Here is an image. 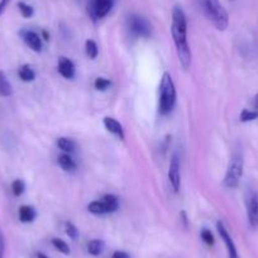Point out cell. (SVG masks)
<instances>
[{
	"mask_svg": "<svg viewBox=\"0 0 258 258\" xmlns=\"http://www.w3.org/2000/svg\"><path fill=\"white\" fill-rule=\"evenodd\" d=\"M171 33L176 46L179 61L184 70H188L191 65V50L188 42V19L181 7L175 6L172 9Z\"/></svg>",
	"mask_w": 258,
	"mask_h": 258,
	"instance_id": "6da1fadb",
	"label": "cell"
},
{
	"mask_svg": "<svg viewBox=\"0 0 258 258\" xmlns=\"http://www.w3.org/2000/svg\"><path fill=\"white\" fill-rule=\"evenodd\" d=\"M206 18L218 31H225L229 24V14L219 0H199Z\"/></svg>",
	"mask_w": 258,
	"mask_h": 258,
	"instance_id": "7a4b0ae2",
	"label": "cell"
},
{
	"mask_svg": "<svg viewBox=\"0 0 258 258\" xmlns=\"http://www.w3.org/2000/svg\"><path fill=\"white\" fill-rule=\"evenodd\" d=\"M176 105V88L171 75L164 72L159 83V103L158 113L161 115H168Z\"/></svg>",
	"mask_w": 258,
	"mask_h": 258,
	"instance_id": "3957f363",
	"label": "cell"
},
{
	"mask_svg": "<svg viewBox=\"0 0 258 258\" xmlns=\"http://www.w3.org/2000/svg\"><path fill=\"white\" fill-rule=\"evenodd\" d=\"M243 176V156L240 152H234L228 164L227 172H225L224 184L225 188L235 189L240 183V179Z\"/></svg>",
	"mask_w": 258,
	"mask_h": 258,
	"instance_id": "277c9868",
	"label": "cell"
},
{
	"mask_svg": "<svg viewBox=\"0 0 258 258\" xmlns=\"http://www.w3.org/2000/svg\"><path fill=\"white\" fill-rule=\"evenodd\" d=\"M128 28L131 33L136 37H142V38H148L151 36V23L143 17L138 14H131L128 17Z\"/></svg>",
	"mask_w": 258,
	"mask_h": 258,
	"instance_id": "5b68a950",
	"label": "cell"
},
{
	"mask_svg": "<svg viewBox=\"0 0 258 258\" xmlns=\"http://www.w3.org/2000/svg\"><path fill=\"white\" fill-rule=\"evenodd\" d=\"M180 158H179L178 154H174L169 162L168 167V181L171 184L172 189L175 193H179L181 188V171H180Z\"/></svg>",
	"mask_w": 258,
	"mask_h": 258,
	"instance_id": "8992f818",
	"label": "cell"
},
{
	"mask_svg": "<svg viewBox=\"0 0 258 258\" xmlns=\"http://www.w3.org/2000/svg\"><path fill=\"white\" fill-rule=\"evenodd\" d=\"M248 223L253 229H258V195L250 191L247 196Z\"/></svg>",
	"mask_w": 258,
	"mask_h": 258,
	"instance_id": "52a82bcc",
	"label": "cell"
},
{
	"mask_svg": "<svg viewBox=\"0 0 258 258\" xmlns=\"http://www.w3.org/2000/svg\"><path fill=\"white\" fill-rule=\"evenodd\" d=\"M113 0H93L90 6V14L94 19L104 18L113 8Z\"/></svg>",
	"mask_w": 258,
	"mask_h": 258,
	"instance_id": "ba28073f",
	"label": "cell"
},
{
	"mask_svg": "<svg viewBox=\"0 0 258 258\" xmlns=\"http://www.w3.org/2000/svg\"><path fill=\"white\" fill-rule=\"evenodd\" d=\"M19 36L22 37L24 43H26L32 51H34V52H41L42 48H43V45H42L41 37H39L36 32L31 31V29H22V31L19 32Z\"/></svg>",
	"mask_w": 258,
	"mask_h": 258,
	"instance_id": "9c48e42d",
	"label": "cell"
},
{
	"mask_svg": "<svg viewBox=\"0 0 258 258\" xmlns=\"http://www.w3.org/2000/svg\"><path fill=\"white\" fill-rule=\"evenodd\" d=\"M217 229H218V233H219L220 238H222L223 242H224L225 247H227L228 255H229V258H239V255H238L237 247H235L232 237H230V234L228 233L225 225L223 224V222H220V220L217 223Z\"/></svg>",
	"mask_w": 258,
	"mask_h": 258,
	"instance_id": "30bf717a",
	"label": "cell"
},
{
	"mask_svg": "<svg viewBox=\"0 0 258 258\" xmlns=\"http://www.w3.org/2000/svg\"><path fill=\"white\" fill-rule=\"evenodd\" d=\"M58 72L62 77L65 78H73L75 77V73H76V68L75 65H73L72 61L70 58L65 57V56H61L58 58Z\"/></svg>",
	"mask_w": 258,
	"mask_h": 258,
	"instance_id": "8fae6325",
	"label": "cell"
},
{
	"mask_svg": "<svg viewBox=\"0 0 258 258\" xmlns=\"http://www.w3.org/2000/svg\"><path fill=\"white\" fill-rule=\"evenodd\" d=\"M104 123V127L107 128V131L110 132L112 134H114L115 137H118L119 139H124V129H123V125L118 122L117 119L112 117H107L103 120Z\"/></svg>",
	"mask_w": 258,
	"mask_h": 258,
	"instance_id": "7c38bea8",
	"label": "cell"
},
{
	"mask_svg": "<svg viewBox=\"0 0 258 258\" xmlns=\"http://www.w3.org/2000/svg\"><path fill=\"white\" fill-rule=\"evenodd\" d=\"M57 162L58 164H60L61 168L66 172H73L76 171V168H77V164H76V162L73 161L72 157H71L68 153H65V152L58 156Z\"/></svg>",
	"mask_w": 258,
	"mask_h": 258,
	"instance_id": "4fadbf2b",
	"label": "cell"
},
{
	"mask_svg": "<svg viewBox=\"0 0 258 258\" xmlns=\"http://www.w3.org/2000/svg\"><path fill=\"white\" fill-rule=\"evenodd\" d=\"M37 217V211L31 205H22L19 208V220L22 223H32Z\"/></svg>",
	"mask_w": 258,
	"mask_h": 258,
	"instance_id": "5bb4252c",
	"label": "cell"
},
{
	"mask_svg": "<svg viewBox=\"0 0 258 258\" xmlns=\"http://www.w3.org/2000/svg\"><path fill=\"white\" fill-rule=\"evenodd\" d=\"M102 200L104 203L105 209H107V214L115 213L119 209V199L115 195H113V194H107Z\"/></svg>",
	"mask_w": 258,
	"mask_h": 258,
	"instance_id": "9a60e30c",
	"label": "cell"
},
{
	"mask_svg": "<svg viewBox=\"0 0 258 258\" xmlns=\"http://www.w3.org/2000/svg\"><path fill=\"white\" fill-rule=\"evenodd\" d=\"M13 94V88L3 71H0V97L8 98Z\"/></svg>",
	"mask_w": 258,
	"mask_h": 258,
	"instance_id": "2e32d148",
	"label": "cell"
},
{
	"mask_svg": "<svg viewBox=\"0 0 258 258\" xmlns=\"http://www.w3.org/2000/svg\"><path fill=\"white\" fill-rule=\"evenodd\" d=\"M57 147L65 153H73L76 151V143L73 139L66 138V137H61L57 139Z\"/></svg>",
	"mask_w": 258,
	"mask_h": 258,
	"instance_id": "e0dca14e",
	"label": "cell"
},
{
	"mask_svg": "<svg viewBox=\"0 0 258 258\" xmlns=\"http://www.w3.org/2000/svg\"><path fill=\"white\" fill-rule=\"evenodd\" d=\"M18 75L21 80L24 81V82H31V81L36 78V72H34V70L29 65L22 66L18 70Z\"/></svg>",
	"mask_w": 258,
	"mask_h": 258,
	"instance_id": "ac0fdd59",
	"label": "cell"
},
{
	"mask_svg": "<svg viewBox=\"0 0 258 258\" xmlns=\"http://www.w3.org/2000/svg\"><path fill=\"white\" fill-rule=\"evenodd\" d=\"M85 53L86 56L92 60H95L99 55V48H98L97 42L93 41V39H88L85 42Z\"/></svg>",
	"mask_w": 258,
	"mask_h": 258,
	"instance_id": "d6986e66",
	"label": "cell"
},
{
	"mask_svg": "<svg viewBox=\"0 0 258 258\" xmlns=\"http://www.w3.org/2000/svg\"><path fill=\"white\" fill-rule=\"evenodd\" d=\"M88 250L92 255L102 254L103 250H104V242L100 239L90 240L89 244H88Z\"/></svg>",
	"mask_w": 258,
	"mask_h": 258,
	"instance_id": "ffe728a7",
	"label": "cell"
},
{
	"mask_svg": "<svg viewBox=\"0 0 258 258\" xmlns=\"http://www.w3.org/2000/svg\"><path fill=\"white\" fill-rule=\"evenodd\" d=\"M88 210L92 214H94V215H104V214H107V209H105L103 200L92 201L89 206H88Z\"/></svg>",
	"mask_w": 258,
	"mask_h": 258,
	"instance_id": "44dd1931",
	"label": "cell"
},
{
	"mask_svg": "<svg viewBox=\"0 0 258 258\" xmlns=\"http://www.w3.org/2000/svg\"><path fill=\"white\" fill-rule=\"evenodd\" d=\"M258 118V110H249V109H243L239 115V120L242 123L253 122Z\"/></svg>",
	"mask_w": 258,
	"mask_h": 258,
	"instance_id": "7402d4cb",
	"label": "cell"
},
{
	"mask_svg": "<svg viewBox=\"0 0 258 258\" xmlns=\"http://www.w3.org/2000/svg\"><path fill=\"white\" fill-rule=\"evenodd\" d=\"M52 245L58 250V252L63 253V254H70V247L65 240L60 239V238H53Z\"/></svg>",
	"mask_w": 258,
	"mask_h": 258,
	"instance_id": "603a6c76",
	"label": "cell"
},
{
	"mask_svg": "<svg viewBox=\"0 0 258 258\" xmlns=\"http://www.w3.org/2000/svg\"><path fill=\"white\" fill-rule=\"evenodd\" d=\"M18 9H19V12H21L22 17H24V18H32V17H33L34 9H33V7L29 6V4L24 3V2H19Z\"/></svg>",
	"mask_w": 258,
	"mask_h": 258,
	"instance_id": "cb8c5ba5",
	"label": "cell"
},
{
	"mask_svg": "<svg viewBox=\"0 0 258 258\" xmlns=\"http://www.w3.org/2000/svg\"><path fill=\"white\" fill-rule=\"evenodd\" d=\"M12 191H13L14 196L23 195V193L26 191V184H24V181L19 180V179L14 180L13 184H12Z\"/></svg>",
	"mask_w": 258,
	"mask_h": 258,
	"instance_id": "d4e9b609",
	"label": "cell"
},
{
	"mask_svg": "<svg viewBox=\"0 0 258 258\" xmlns=\"http://www.w3.org/2000/svg\"><path fill=\"white\" fill-rule=\"evenodd\" d=\"M110 85H112V81L105 77H98L94 82L95 89L99 90V92H105L107 89H109Z\"/></svg>",
	"mask_w": 258,
	"mask_h": 258,
	"instance_id": "484cf974",
	"label": "cell"
},
{
	"mask_svg": "<svg viewBox=\"0 0 258 258\" xmlns=\"http://www.w3.org/2000/svg\"><path fill=\"white\" fill-rule=\"evenodd\" d=\"M200 237H201V239L204 240V243H205L206 245H209V247L214 245V243H215V238H214L213 233H211L209 229H206V228L201 229Z\"/></svg>",
	"mask_w": 258,
	"mask_h": 258,
	"instance_id": "4316f807",
	"label": "cell"
},
{
	"mask_svg": "<svg viewBox=\"0 0 258 258\" xmlns=\"http://www.w3.org/2000/svg\"><path fill=\"white\" fill-rule=\"evenodd\" d=\"M65 229H66V234L68 235V237L71 238V239H76V238L78 237V230L77 228L75 227V225L72 224V223L67 222L65 224Z\"/></svg>",
	"mask_w": 258,
	"mask_h": 258,
	"instance_id": "83f0119b",
	"label": "cell"
},
{
	"mask_svg": "<svg viewBox=\"0 0 258 258\" xmlns=\"http://www.w3.org/2000/svg\"><path fill=\"white\" fill-rule=\"evenodd\" d=\"M4 253H6V238L0 229V258H4Z\"/></svg>",
	"mask_w": 258,
	"mask_h": 258,
	"instance_id": "f1b7e54d",
	"label": "cell"
},
{
	"mask_svg": "<svg viewBox=\"0 0 258 258\" xmlns=\"http://www.w3.org/2000/svg\"><path fill=\"white\" fill-rule=\"evenodd\" d=\"M113 258H131V255L128 254L127 252H124V250H115L113 253Z\"/></svg>",
	"mask_w": 258,
	"mask_h": 258,
	"instance_id": "f546056e",
	"label": "cell"
},
{
	"mask_svg": "<svg viewBox=\"0 0 258 258\" xmlns=\"http://www.w3.org/2000/svg\"><path fill=\"white\" fill-rule=\"evenodd\" d=\"M9 3H11V0H0V17L3 16L7 7L9 6Z\"/></svg>",
	"mask_w": 258,
	"mask_h": 258,
	"instance_id": "4dcf8cb0",
	"label": "cell"
},
{
	"mask_svg": "<svg viewBox=\"0 0 258 258\" xmlns=\"http://www.w3.org/2000/svg\"><path fill=\"white\" fill-rule=\"evenodd\" d=\"M252 105H253V108H254L255 110H258V94L255 95L254 98H253V100H252Z\"/></svg>",
	"mask_w": 258,
	"mask_h": 258,
	"instance_id": "1f68e13d",
	"label": "cell"
},
{
	"mask_svg": "<svg viewBox=\"0 0 258 258\" xmlns=\"http://www.w3.org/2000/svg\"><path fill=\"white\" fill-rule=\"evenodd\" d=\"M181 217H183V222H184V224H185V227H188V218H186L185 211H183V213H181Z\"/></svg>",
	"mask_w": 258,
	"mask_h": 258,
	"instance_id": "d6a6232c",
	"label": "cell"
},
{
	"mask_svg": "<svg viewBox=\"0 0 258 258\" xmlns=\"http://www.w3.org/2000/svg\"><path fill=\"white\" fill-rule=\"evenodd\" d=\"M37 258H48V257H47V255L45 254V253L38 252V253H37Z\"/></svg>",
	"mask_w": 258,
	"mask_h": 258,
	"instance_id": "836d02e7",
	"label": "cell"
},
{
	"mask_svg": "<svg viewBox=\"0 0 258 258\" xmlns=\"http://www.w3.org/2000/svg\"><path fill=\"white\" fill-rule=\"evenodd\" d=\"M42 33H43V36H45V39H46V41H48V39H50V34H48L47 32L43 31V32H42Z\"/></svg>",
	"mask_w": 258,
	"mask_h": 258,
	"instance_id": "e575fe53",
	"label": "cell"
},
{
	"mask_svg": "<svg viewBox=\"0 0 258 258\" xmlns=\"http://www.w3.org/2000/svg\"><path fill=\"white\" fill-rule=\"evenodd\" d=\"M232 2H233V0H232Z\"/></svg>",
	"mask_w": 258,
	"mask_h": 258,
	"instance_id": "d590c367",
	"label": "cell"
}]
</instances>
